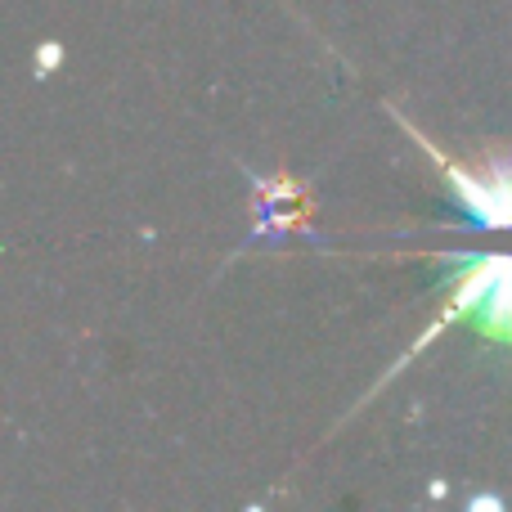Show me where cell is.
Instances as JSON below:
<instances>
[{
	"label": "cell",
	"mask_w": 512,
	"mask_h": 512,
	"mask_svg": "<svg viewBox=\"0 0 512 512\" xmlns=\"http://www.w3.org/2000/svg\"><path fill=\"white\" fill-rule=\"evenodd\" d=\"M418 135V131H414ZM418 144L427 149V158L441 162L445 176H450L454 194H459V203L468 207L472 216H477L486 230H499V225H512V167H504V162H495L490 167V176H468V171L459 167V162L441 158V149H432V144L418 135Z\"/></svg>",
	"instance_id": "2"
},
{
	"label": "cell",
	"mask_w": 512,
	"mask_h": 512,
	"mask_svg": "<svg viewBox=\"0 0 512 512\" xmlns=\"http://www.w3.org/2000/svg\"><path fill=\"white\" fill-rule=\"evenodd\" d=\"M459 315L477 319V324L486 328V337H499V342L508 337L512 342V261H504V256H481L477 265H468L454 306L441 315V324L427 328V337H436Z\"/></svg>",
	"instance_id": "1"
}]
</instances>
